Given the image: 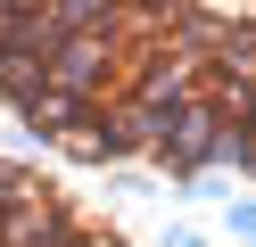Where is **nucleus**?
Returning a JSON list of instances; mask_svg holds the SVG:
<instances>
[{"label": "nucleus", "instance_id": "f257e3e1", "mask_svg": "<svg viewBox=\"0 0 256 247\" xmlns=\"http://www.w3.org/2000/svg\"><path fill=\"white\" fill-rule=\"evenodd\" d=\"M0 99L74 157L256 173V8H0Z\"/></svg>", "mask_w": 256, "mask_h": 247}, {"label": "nucleus", "instance_id": "f03ea898", "mask_svg": "<svg viewBox=\"0 0 256 247\" xmlns=\"http://www.w3.org/2000/svg\"><path fill=\"white\" fill-rule=\"evenodd\" d=\"M0 247H124V239L100 231L66 190L0 157Z\"/></svg>", "mask_w": 256, "mask_h": 247}]
</instances>
